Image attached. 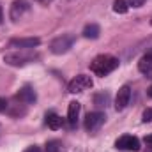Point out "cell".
<instances>
[{
  "label": "cell",
  "instance_id": "24",
  "mask_svg": "<svg viewBox=\"0 0 152 152\" xmlns=\"http://www.w3.org/2000/svg\"><path fill=\"white\" fill-rule=\"evenodd\" d=\"M39 2H42V4H48V2H51V0H39Z\"/></svg>",
  "mask_w": 152,
  "mask_h": 152
},
{
  "label": "cell",
  "instance_id": "13",
  "mask_svg": "<svg viewBox=\"0 0 152 152\" xmlns=\"http://www.w3.org/2000/svg\"><path fill=\"white\" fill-rule=\"evenodd\" d=\"M99 34H101V28H99V25H96V23H88V25H85V28H83V37H87V39H97Z\"/></svg>",
  "mask_w": 152,
  "mask_h": 152
},
{
  "label": "cell",
  "instance_id": "25",
  "mask_svg": "<svg viewBox=\"0 0 152 152\" xmlns=\"http://www.w3.org/2000/svg\"><path fill=\"white\" fill-rule=\"evenodd\" d=\"M149 96H151V97H152V87H151V88H149Z\"/></svg>",
  "mask_w": 152,
  "mask_h": 152
},
{
  "label": "cell",
  "instance_id": "8",
  "mask_svg": "<svg viewBox=\"0 0 152 152\" xmlns=\"http://www.w3.org/2000/svg\"><path fill=\"white\" fill-rule=\"evenodd\" d=\"M115 147L120 149V151H140V140L136 136H131V134H124L120 136L117 142H115Z\"/></svg>",
  "mask_w": 152,
  "mask_h": 152
},
{
  "label": "cell",
  "instance_id": "7",
  "mask_svg": "<svg viewBox=\"0 0 152 152\" xmlns=\"http://www.w3.org/2000/svg\"><path fill=\"white\" fill-rule=\"evenodd\" d=\"M104 120H106V115L103 112H92V113L87 115V118H85V129L94 133V131H97L104 124Z\"/></svg>",
  "mask_w": 152,
  "mask_h": 152
},
{
  "label": "cell",
  "instance_id": "11",
  "mask_svg": "<svg viewBox=\"0 0 152 152\" xmlns=\"http://www.w3.org/2000/svg\"><path fill=\"white\" fill-rule=\"evenodd\" d=\"M78 115H80V103H78V101H71V103H69V110H67V120H69L71 126L76 124Z\"/></svg>",
  "mask_w": 152,
  "mask_h": 152
},
{
  "label": "cell",
  "instance_id": "12",
  "mask_svg": "<svg viewBox=\"0 0 152 152\" xmlns=\"http://www.w3.org/2000/svg\"><path fill=\"white\" fill-rule=\"evenodd\" d=\"M138 69H140V73H143V75H151L152 73V55H145V57H142L140 58V62H138Z\"/></svg>",
  "mask_w": 152,
  "mask_h": 152
},
{
  "label": "cell",
  "instance_id": "26",
  "mask_svg": "<svg viewBox=\"0 0 152 152\" xmlns=\"http://www.w3.org/2000/svg\"><path fill=\"white\" fill-rule=\"evenodd\" d=\"M149 55H152V51H151V53H149Z\"/></svg>",
  "mask_w": 152,
  "mask_h": 152
},
{
  "label": "cell",
  "instance_id": "23",
  "mask_svg": "<svg viewBox=\"0 0 152 152\" xmlns=\"http://www.w3.org/2000/svg\"><path fill=\"white\" fill-rule=\"evenodd\" d=\"M2 20H4V16H2V7H0V23H2Z\"/></svg>",
  "mask_w": 152,
  "mask_h": 152
},
{
  "label": "cell",
  "instance_id": "17",
  "mask_svg": "<svg viewBox=\"0 0 152 152\" xmlns=\"http://www.w3.org/2000/svg\"><path fill=\"white\" fill-rule=\"evenodd\" d=\"M58 151H60V142L51 140V142L46 143V152H58Z\"/></svg>",
  "mask_w": 152,
  "mask_h": 152
},
{
  "label": "cell",
  "instance_id": "5",
  "mask_svg": "<svg viewBox=\"0 0 152 152\" xmlns=\"http://www.w3.org/2000/svg\"><path fill=\"white\" fill-rule=\"evenodd\" d=\"M30 7H32V5H30L28 0H14L12 5H11V12H9L11 20H12V21L21 20L27 12H30Z\"/></svg>",
  "mask_w": 152,
  "mask_h": 152
},
{
  "label": "cell",
  "instance_id": "6",
  "mask_svg": "<svg viewBox=\"0 0 152 152\" xmlns=\"http://www.w3.org/2000/svg\"><path fill=\"white\" fill-rule=\"evenodd\" d=\"M41 44L39 37H16L9 41V48H16V50H34Z\"/></svg>",
  "mask_w": 152,
  "mask_h": 152
},
{
  "label": "cell",
  "instance_id": "4",
  "mask_svg": "<svg viewBox=\"0 0 152 152\" xmlns=\"http://www.w3.org/2000/svg\"><path fill=\"white\" fill-rule=\"evenodd\" d=\"M92 85H94V81H92V78L88 75H78L69 83V92L71 94H78V92H83V90L90 88Z\"/></svg>",
  "mask_w": 152,
  "mask_h": 152
},
{
  "label": "cell",
  "instance_id": "2",
  "mask_svg": "<svg viewBox=\"0 0 152 152\" xmlns=\"http://www.w3.org/2000/svg\"><path fill=\"white\" fill-rule=\"evenodd\" d=\"M75 41H76V37L73 34H62V36H58L57 39L51 41L50 50H51V53H55V55H62V53H66V51H69V50L73 48Z\"/></svg>",
  "mask_w": 152,
  "mask_h": 152
},
{
  "label": "cell",
  "instance_id": "9",
  "mask_svg": "<svg viewBox=\"0 0 152 152\" xmlns=\"http://www.w3.org/2000/svg\"><path fill=\"white\" fill-rule=\"evenodd\" d=\"M129 99H131V87L129 85L120 87L118 92H117V97H115V108H117V112H122L129 104Z\"/></svg>",
  "mask_w": 152,
  "mask_h": 152
},
{
  "label": "cell",
  "instance_id": "16",
  "mask_svg": "<svg viewBox=\"0 0 152 152\" xmlns=\"http://www.w3.org/2000/svg\"><path fill=\"white\" fill-rule=\"evenodd\" d=\"M127 2L126 0H115L113 2V11L115 12H118V14H126L127 12Z\"/></svg>",
  "mask_w": 152,
  "mask_h": 152
},
{
  "label": "cell",
  "instance_id": "10",
  "mask_svg": "<svg viewBox=\"0 0 152 152\" xmlns=\"http://www.w3.org/2000/svg\"><path fill=\"white\" fill-rule=\"evenodd\" d=\"M16 99H18L20 103H23V104H32V103H36L37 94H36V90H34L30 85H25V87L20 88V92L16 94Z\"/></svg>",
  "mask_w": 152,
  "mask_h": 152
},
{
  "label": "cell",
  "instance_id": "3",
  "mask_svg": "<svg viewBox=\"0 0 152 152\" xmlns=\"http://www.w3.org/2000/svg\"><path fill=\"white\" fill-rule=\"evenodd\" d=\"M36 58H37V55H36V53H25L23 50L4 55V62H5V64H9V66H16V67H18V66L30 64V62H34Z\"/></svg>",
  "mask_w": 152,
  "mask_h": 152
},
{
  "label": "cell",
  "instance_id": "1",
  "mask_svg": "<svg viewBox=\"0 0 152 152\" xmlns=\"http://www.w3.org/2000/svg\"><path fill=\"white\" fill-rule=\"evenodd\" d=\"M118 67V58H115L113 55H97L92 64H90V69L92 73L97 76H106L110 75L112 71H115Z\"/></svg>",
  "mask_w": 152,
  "mask_h": 152
},
{
  "label": "cell",
  "instance_id": "14",
  "mask_svg": "<svg viewBox=\"0 0 152 152\" xmlns=\"http://www.w3.org/2000/svg\"><path fill=\"white\" fill-rule=\"evenodd\" d=\"M108 103H110V94L108 92H99V94L94 96V104L97 108H106Z\"/></svg>",
  "mask_w": 152,
  "mask_h": 152
},
{
  "label": "cell",
  "instance_id": "21",
  "mask_svg": "<svg viewBox=\"0 0 152 152\" xmlns=\"http://www.w3.org/2000/svg\"><path fill=\"white\" fill-rule=\"evenodd\" d=\"M25 152H41L37 145H32V147H28V149H25Z\"/></svg>",
  "mask_w": 152,
  "mask_h": 152
},
{
  "label": "cell",
  "instance_id": "19",
  "mask_svg": "<svg viewBox=\"0 0 152 152\" xmlns=\"http://www.w3.org/2000/svg\"><path fill=\"white\" fill-rule=\"evenodd\" d=\"M7 110V99L5 97H0V113Z\"/></svg>",
  "mask_w": 152,
  "mask_h": 152
},
{
  "label": "cell",
  "instance_id": "22",
  "mask_svg": "<svg viewBox=\"0 0 152 152\" xmlns=\"http://www.w3.org/2000/svg\"><path fill=\"white\" fill-rule=\"evenodd\" d=\"M143 142H145V145H147V147H152V134L145 136V140H143Z\"/></svg>",
  "mask_w": 152,
  "mask_h": 152
},
{
  "label": "cell",
  "instance_id": "20",
  "mask_svg": "<svg viewBox=\"0 0 152 152\" xmlns=\"http://www.w3.org/2000/svg\"><path fill=\"white\" fill-rule=\"evenodd\" d=\"M145 4V0H129V5H133V7H142Z\"/></svg>",
  "mask_w": 152,
  "mask_h": 152
},
{
  "label": "cell",
  "instance_id": "18",
  "mask_svg": "<svg viewBox=\"0 0 152 152\" xmlns=\"http://www.w3.org/2000/svg\"><path fill=\"white\" fill-rule=\"evenodd\" d=\"M143 122H151L152 120V108H147L145 112H143V118H142Z\"/></svg>",
  "mask_w": 152,
  "mask_h": 152
},
{
  "label": "cell",
  "instance_id": "15",
  "mask_svg": "<svg viewBox=\"0 0 152 152\" xmlns=\"http://www.w3.org/2000/svg\"><path fill=\"white\" fill-rule=\"evenodd\" d=\"M46 124H48V127H50V129L57 131V129L62 126V118H60L57 113H48V115H46Z\"/></svg>",
  "mask_w": 152,
  "mask_h": 152
}]
</instances>
